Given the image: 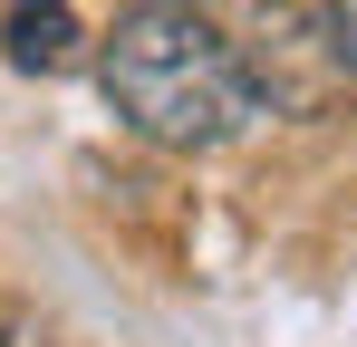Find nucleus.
<instances>
[{"label":"nucleus","mask_w":357,"mask_h":347,"mask_svg":"<svg viewBox=\"0 0 357 347\" xmlns=\"http://www.w3.org/2000/svg\"><path fill=\"white\" fill-rule=\"evenodd\" d=\"M97 87L145 145H174V155H213L261 116L251 58L193 0H135L97 49Z\"/></svg>","instance_id":"obj_1"},{"label":"nucleus","mask_w":357,"mask_h":347,"mask_svg":"<svg viewBox=\"0 0 357 347\" xmlns=\"http://www.w3.org/2000/svg\"><path fill=\"white\" fill-rule=\"evenodd\" d=\"M0 58L20 77H59L68 58H77V10L68 0H10L0 10Z\"/></svg>","instance_id":"obj_2"},{"label":"nucleus","mask_w":357,"mask_h":347,"mask_svg":"<svg viewBox=\"0 0 357 347\" xmlns=\"http://www.w3.org/2000/svg\"><path fill=\"white\" fill-rule=\"evenodd\" d=\"M319 49H328V68L357 77V0H328V10H319Z\"/></svg>","instance_id":"obj_3"},{"label":"nucleus","mask_w":357,"mask_h":347,"mask_svg":"<svg viewBox=\"0 0 357 347\" xmlns=\"http://www.w3.org/2000/svg\"><path fill=\"white\" fill-rule=\"evenodd\" d=\"M29 338V318H20V309H0V347H20Z\"/></svg>","instance_id":"obj_4"}]
</instances>
